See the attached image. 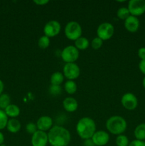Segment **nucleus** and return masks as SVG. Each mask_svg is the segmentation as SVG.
Listing matches in <instances>:
<instances>
[{"instance_id":"nucleus-8","label":"nucleus","mask_w":145,"mask_h":146,"mask_svg":"<svg viewBox=\"0 0 145 146\" xmlns=\"http://www.w3.org/2000/svg\"><path fill=\"white\" fill-rule=\"evenodd\" d=\"M127 8L129 13L134 17H139L145 13L144 0H130L128 2Z\"/></svg>"},{"instance_id":"nucleus-11","label":"nucleus","mask_w":145,"mask_h":146,"mask_svg":"<svg viewBox=\"0 0 145 146\" xmlns=\"http://www.w3.org/2000/svg\"><path fill=\"white\" fill-rule=\"evenodd\" d=\"M31 143L32 146H46L48 143V133L38 130L32 135Z\"/></svg>"},{"instance_id":"nucleus-18","label":"nucleus","mask_w":145,"mask_h":146,"mask_svg":"<svg viewBox=\"0 0 145 146\" xmlns=\"http://www.w3.org/2000/svg\"><path fill=\"white\" fill-rule=\"evenodd\" d=\"M134 135L136 140L145 141V123L136 125L134 131Z\"/></svg>"},{"instance_id":"nucleus-17","label":"nucleus","mask_w":145,"mask_h":146,"mask_svg":"<svg viewBox=\"0 0 145 146\" xmlns=\"http://www.w3.org/2000/svg\"><path fill=\"white\" fill-rule=\"evenodd\" d=\"M4 111L7 116L11 118H16L20 114V108L15 104H10Z\"/></svg>"},{"instance_id":"nucleus-10","label":"nucleus","mask_w":145,"mask_h":146,"mask_svg":"<svg viewBox=\"0 0 145 146\" xmlns=\"http://www.w3.org/2000/svg\"><path fill=\"white\" fill-rule=\"evenodd\" d=\"M61 29V24L58 21L51 20L45 24L44 28V35L48 38L55 37L59 34Z\"/></svg>"},{"instance_id":"nucleus-9","label":"nucleus","mask_w":145,"mask_h":146,"mask_svg":"<svg viewBox=\"0 0 145 146\" xmlns=\"http://www.w3.org/2000/svg\"><path fill=\"white\" fill-rule=\"evenodd\" d=\"M121 104L125 109L134 111L138 106V99L132 93H126L121 98Z\"/></svg>"},{"instance_id":"nucleus-38","label":"nucleus","mask_w":145,"mask_h":146,"mask_svg":"<svg viewBox=\"0 0 145 146\" xmlns=\"http://www.w3.org/2000/svg\"><path fill=\"white\" fill-rule=\"evenodd\" d=\"M0 146H1V145H0Z\"/></svg>"},{"instance_id":"nucleus-12","label":"nucleus","mask_w":145,"mask_h":146,"mask_svg":"<svg viewBox=\"0 0 145 146\" xmlns=\"http://www.w3.org/2000/svg\"><path fill=\"white\" fill-rule=\"evenodd\" d=\"M92 141L95 146H104L108 143L109 135L105 131H98L92 137Z\"/></svg>"},{"instance_id":"nucleus-21","label":"nucleus","mask_w":145,"mask_h":146,"mask_svg":"<svg viewBox=\"0 0 145 146\" xmlns=\"http://www.w3.org/2000/svg\"><path fill=\"white\" fill-rule=\"evenodd\" d=\"M64 89L67 94L72 95L74 94L78 90V86H77L76 83L74 81H68L65 83L64 84Z\"/></svg>"},{"instance_id":"nucleus-23","label":"nucleus","mask_w":145,"mask_h":146,"mask_svg":"<svg viewBox=\"0 0 145 146\" xmlns=\"http://www.w3.org/2000/svg\"><path fill=\"white\" fill-rule=\"evenodd\" d=\"M115 143L117 146H129V141L127 136L124 134H121L117 136L115 140Z\"/></svg>"},{"instance_id":"nucleus-31","label":"nucleus","mask_w":145,"mask_h":146,"mask_svg":"<svg viewBox=\"0 0 145 146\" xmlns=\"http://www.w3.org/2000/svg\"><path fill=\"white\" fill-rule=\"evenodd\" d=\"M138 56L141 60L145 59V47H141L138 49Z\"/></svg>"},{"instance_id":"nucleus-6","label":"nucleus","mask_w":145,"mask_h":146,"mask_svg":"<svg viewBox=\"0 0 145 146\" xmlns=\"http://www.w3.org/2000/svg\"><path fill=\"white\" fill-rule=\"evenodd\" d=\"M115 32L114 26L111 23L103 22L98 26L97 29V35L98 37L102 40L107 41L110 39Z\"/></svg>"},{"instance_id":"nucleus-13","label":"nucleus","mask_w":145,"mask_h":146,"mask_svg":"<svg viewBox=\"0 0 145 146\" xmlns=\"http://www.w3.org/2000/svg\"><path fill=\"white\" fill-rule=\"evenodd\" d=\"M53 119L48 115L41 116L36 122L37 128L38 131H44V132H46L48 131H49L51 128L53 126Z\"/></svg>"},{"instance_id":"nucleus-5","label":"nucleus","mask_w":145,"mask_h":146,"mask_svg":"<svg viewBox=\"0 0 145 146\" xmlns=\"http://www.w3.org/2000/svg\"><path fill=\"white\" fill-rule=\"evenodd\" d=\"M79 51L75 46H67L61 51V58L65 64L75 63L79 58Z\"/></svg>"},{"instance_id":"nucleus-1","label":"nucleus","mask_w":145,"mask_h":146,"mask_svg":"<svg viewBox=\"0 0 145 146\" xmlns=\"http://www.w3.org/2000/svg\"><path fill=\"white\" fill-rule=\"evenodd\" d=\"M48 143L51 146H68L71 135L68 129L61 125H53L48 133Z\"/></svg>"},{"instance_id":"nucleus-33","label":"nucleus","mask_w":145,"mask_h":146,"mask_svg":"<svg viewBox=\"0 0 145 146\" xmlns=\"http://www.w3.org/2000/svg\"><path fill=\"white\" fill-rule=\"evenodd\" d=\"M48 2H49L48 0H35V1H34V4L38 6H45Z\"/></svg>"},{"instance_id":"nucleus-28","label":"nucleus","mask_w":145,"mask_h":146,"mask_svg":"<svg viewBox=\"0 0 145 146\" xmlns=\"http://www.w3.org/2000/svg\"><path fill=\"white\" fill-rule=\"evenodd\" d=\"M26 131L27 133H28L29 134H33L35 133L37 131H38V128H37L36 123H28L26 125Z\"/></svg>"},{"instance_id":"nucleus-32","label":"nucleus","mask_w":145,"mask_h":146,"mask_svg":"<svg viewBox=\"0 0 145 146\" xmlns=\"http://www.w3.org/2000/svg\"><path fill=\"white\" fill-rule=\"evenodd\" d=\"M139 71L145 76V59L141 60L139 63Z\"/></svg>"},{"instance_id":"nucleus-35","label":"nucleus","mask_w":145,"mask_h":146,"mask_svg":"<svg viewBox=\"0 0 145 146\" xmlns=\"http://www.w3.org/2000/svg\"><path fill=\"white\" fill-rule=\"evenodd\" d=\"M4 83H3V81L0 79V96L2 94L3 91H4Z\"/></svg>"},{"instance_id":"nucleus-37","label":"nucleus","mask_w":145,"mask_h":146,"mask_svg":"<svg viewBox=\"0 0 145 146\" xmlns=\"http://www.w3.org/2000/svg\"><path fill=\"white\" fill-rule=\"evenodd\" d=\"M142 86H143L144 88L145 89V76L144 77L143 80H142Z\"/></svg>"},{"instance_id":"nucleus-15","label":"nucleus","mask_w":145,"mask_h":146,"mask_svg":"<svg viewBox=\"0 0 145 146\" xmlns=\"http://www.w3.org/2000/svg\"><path fill=\"white\" fill-rule=\"evenodd\" d=\"M63 106L65 111L68 113L75 112L78 108V103L72 97H67L63 101Z\"/></svg>"},{"instance_id":"nucleus-27","label":"nucleus","mask_w":145,"mask_h":146,"mask_svg":"<svg viewBox=\"0 0 145 146\" xmlns=\"http://www.w3.org/2000/svg\"><path fill=\"white\" fill-rule=\"evenodd\" d=\"M102 44H103V41H102L101 38H100L99 37H95L91 41V47H92L93 49L98 50L102 47Z\"/></svg>"},{"instance_id":"nucleus-3","label":"nucleus","mask_w":145,"mask_h":146,"mask_svg":"<svg viewBox=\"0 0 145 146\" xmlns=\"http://www.w3.org/2000/svg\"><path fill=\"white\" fill-rule=\"evenodd\" d=\"M106 128L110 133L115 135L123 134L127 128V123L120 115H112L106 121Z\"/></svg>"},{"instance_id":"nucleus-4","label":"nucleus","mask_w":145,"mask_h":146,"mask_svg":"<svg viewBox=\"0 0 145 146\" xmlns=\"http://www.w3.org/2000/svg\"><path fill=\"white\" fill-rule=\"evenodd\" d=\"M64 33L67 38L71 41H75L82 36V27L80 24L75 21L67 23L64 29Z\"/></svg>"},{"instance_id":"nucleus-25","label":"nucleus","mask_w":145,"mask_h":146,"mask_svg":"<svg viewBox=\"0 0 145 146\" xmlns=\"http://www.w3.org/2000/svg\"><path fill=\"white\" fill-rule=\"evenodd\" d=\"M38 47L42 49H45L48 48L50 45V38H48L46 36L44 35L39 38L38 41Z\"/></svg>"},{"instance_id":"nucleus-2","label":"nucleus","mask_w":145,"mask_h":146,"mask_svg":"<svg viewBox=\"0 0 145 146\" xmlns=\"http://www.w3.org/2000/svg\"><path fill=\"white\" fill-rule=\"evenodd\" d=\"M76 132L82 140L91 139L96 132L95 121L89 117H83L78 121L76 125Z\"/></svg>"},{"instance_id":"nucleus-29","label":"nucleus","mask_w":145,"mask_h":146,"mask_svg":"<svg viewBox=\"0 0 145 146\" xmlns=\"http://www.w3.org/2000/svg\"><path fill=\"white\" fill-rule=\"evenodd\" d=\"M62 88L61 86H53L51 85L49 88V92L52 96H58L61 94Z\"/></svg>"},{"instance_id":"nucleus-30","label":"nucleus","mask_w":145,"mask_h":146,"mask_svg":"<svg viewBox=\"0 0 145 146\" xmlns=\"http://www.w3.org/2000/svg\"><path fill=\"white\" fill-rule=\"evenodd\" d=\"M129 146H145V141H139V140H133L129 142Z\"/></svg>"},{"instance_id":"nucleus-20","label":"nucleus","mask_w":145,"mask_h":146,"mask_svg":"<svg viewBox=\"0 0 145 146\" xmlns=\"http://www.w3.org/2000/svg\"><path fill=\"white\" fill-rule=\"evenodd\" d=\"M89 40L87 38H85V37L81 36L75 41V46L78 51H79V50L83 51V50L87 49V48L89 47Z\"/></svg>"},{"instance_id":"nucleus-14","label":"nucleus","mask_w":145,"mask_h":146,"mask_svg":"<svg viewBox=\"0 0 145 146\" xmlns=\"http://www.w3.org/2000/svg\"><path fill=\"white\" fill-rule=\"evenodd\" d=\"M140 26V21H139L138 17H134L130 15L125 21V27L127 31L131 33H134L138 31Z\"/></svg>"},{"instance_id":"nucleus-7","label":"nucleus","mask_w":145,"mask_h":146,"mask_svg":"<svg viewBox=\"0 0 145 146\" xmlns=\"http://www.w3.org/2000/svg\"><path fill=\"white\" fill-rule=\"evenodd\" d=\"M63 74L65 78L69 81H73L79 77L80 74V69L78 64L75 63L65 64L63 69Z\"/></svg>"},{"instance_id":"nucleus-34","label":"nucleus","mask_w":145,"mask_h":146,"mask_svg":"<svg viewBox=\"0 0 145 146\" xmlns=\"http://www.w3.org/2000/svg\"><path fill=\"white\" fill-rule=\"evenodd\" d=\"M84 146H95V144L92 142V139H88L84 141Z\"/></svg>"},{"instance_id":"nucleus-26","label":"nucleus","mask_w":145,"mask_h":146,"mask_svg":"<svg viewBox=\"0 0 145 146\" xmlns=\"http://www.w3.org/2000/svg\"><path fill=\"white\" fill-rule=\"evenodd\" d=\"M9 117L7 116L4 110L0 109V130L7 128V123H8Z\"/></svg>"},{"instance_id":"nucleus-22","label":"nucleus","mask_w":145,"mask_h":146,"mask_svg":"<svg viewBox=\"0 0 145 146\" xmlns=\"http://www.w3.org/2000/svg\"><path fill=\"white\" fill-rule=\"evenodd\" d=\"M10 103H11V98L9 95L7 94H2L0 96V109L4 110L11 104Z\"/></svg>"},{"instance_id":"nucleus-16","label":"nucleus","mask_w":145,"mask_h":146,"mask_svg":"<svg viewBox=\"0 0 145 146\" xmlns=\"http://www.w3.org/2000/svg\"><path fill=\"white\" fill-rule=\"evenodd\" d=\"M21 128V124L18 120L16 118H11L9 119L7 125V128L8 131L11 133H16L20 131Z\"/></svg>"},{"instance_id":"nucleus-36","label":"nucleus","mask_w":145,"mask_h":146,"mask_svg":"<svg viewBox=\"0 0 145 146\" xmlns=\"http://www.w3.org/2000/svg\"><path fill=\"white\" fill-rule=\"evenodd\" d=\"M4 135H3L2 133L0 132V145L4 144Z\"/></svg>"},{"instance_id":"nucleus-19","label":"nucleus","mask_w":145,"mask_h":146,"mask_svg":"<svg viewBox=\"0 0 145 146\" xmlns=\"http://www.w3.org/2000/svg\"><path fill=\"white\" fill-rule=\"evenodd\" d=\"M64 76L63 74L59 71H56L52 74L50 78V82L53 86H61V84L64 81Z\"/></svg>"},{"instance_id":"nucleus-24","label":"nucleus","mask_w":145,"mask_h":146,"mask_svg":"<svg viewBox=\"0 0 145 146\" xmlns=\"http://www.w3.org/2000/svg\"><path fill=\"white\" fill-rule=\"evenodd\" d=\"M129 9L127 7H121L117 11V17L122 20H126L130 16Z\"/></svg>"}]
</instances>
